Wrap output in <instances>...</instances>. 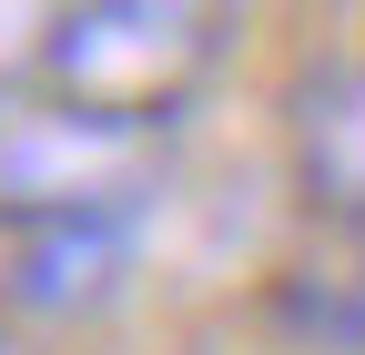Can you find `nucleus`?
<instances>
[{
    "instance_id": "obj_1",
    "label": "nucleus",
    "mask_w": 365,
    "mask_h": 355,
    "mask_svg": "<svg viewBox=\"0 0 365 355\" xmlns=\"http://www.w3.org/2000/svg\"><path fill=\"white\" fill-rule=\"evenodd\" d=\"M234 41H244V0H71L41 51V92L173 132L223 81Z\"/></svg>"
},
{
    "instance_id": "obj_2",
    "label": "nucleus",
    "mask_w": 365,
    "mask_h": 355,
    "mask_svg": "<svg viewBox=\"0 0 365 355\" xmlns=\"http://www.w3.org/2000/svg\"><path fill=\"white\" fill-rule=\"evenodd\" d=\"M163 183V132L81 112L61 92H0V224H71V213H143Z\"/></svg>"
},
{
    "instance_id": "obj_3",
    "label": "nucleus",
    "mask_w": 365,
    "mask_h": 355,
    "mask_svg": "<svg viewBox=\"0 0 365 355\" xmlns=\"http://www.w3.org/2000/svg\"><path fill=\"white\" fill-rule=\"evenodd\" d=\"M122 274H132V213H71V224H21L0 294L21 315L71 325V315H102L122 294Z\"/></svg>"
},
{
    "instance_id": "obj_4",
    "label": "nucleus",
    "mask_w": 365,
    "mask_h": 355,
    "mask_svg": "<svg viewBox=\"0 0 365 355\" xmlns=\"http://www.w3.org/2000/svg\"><path fill=\"white\" fill-rule=\"evenodd\" d=\"M294 183L314 213L365 224V51H325L294 81Z\"/></svg>"
},
{
    "instance_id": "obj_5",
    "label": "nucleus",
    "mask_w": 365,
    "mask_h": 355,
    "mask_svg": "<svg viewBox=\"0 0 365 355\" xmlns=\"http://www.w3.org/2000/svg\"><path fill=\"white\" fill-rule=\"evenodd\" d=\"M71 0H0V92H21V81L41 71V51H51Z\"/></svg>"
}]
</instances>
